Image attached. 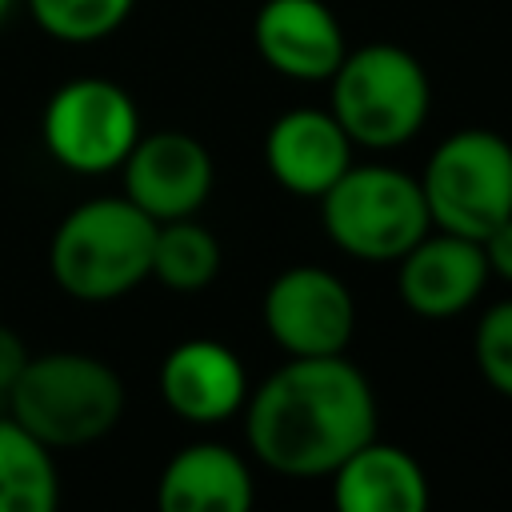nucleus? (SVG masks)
Returning <instances> with one entry per match:
<instances>
[{
    "label": "nucleus",
    "mask_w": 512,
    "mask_h": 512,
    "mask_svg": "<svg viewBox=\"0 0 512 512\" xmlns=\"http://www.w3.org/2000/svg\"><path fill=\"white\" fill-rule=\"evenodd\" d=\"M252 48L284 80L328 84L348 40L340 16L324 0H260L252 16Z\"/></svg>",
    "instance_id": "nucleus-12"
},
{
    "label": "nucleus",
    "mask_w": 512,
    "mask_h": 512,
    "mask_svg": "<svg viewBox=\"0 0 512 512\" xmlns=\"http://www.w3.org/2000/svg\"><path fill=\"white\" fill-rule=\"evenodd\" d=\"M0 512H60L56 452L0 416Z\"/></svg>",
    "instance_id": "nucleus-16"
},
{
    "label": "nucleus",
    "mask_w": 512,
    "mask_h": 512,
    "mask_svg": "<svg viewBox=\"0 0 512 512\" xmlns=\"http://www.w3.org/2000/svg\"><path fill=\"white\" fill-rule=\"evenodd\" d=\"M416 180L432 228L484 240L512 216V144L492 128L448 132Z\"/></svg>",
    "instance_id": "nucleus-6"
},
{
    "label": "nucleus",
    "mask_w": 512,
    "mask_h": 512,
    "mask_svg": "<svg viewBox=\"0 0 512 512\" xmlns=\"http://www.w3.org/2000/svg\"><path fill=\"white\" fill-rule=\"evenodd\" d=\"M120 180H124V196L144 216L164 224V220L196 216L208 204L216 184V164L212 152L192 132L156 128V132H140L128 160L120 164Z\"/></svg>",
    "instance_id": "nucleus-9"
},
{
    "label": "nucleus",
    "mask_w": 512,
    "mask_h": 512,
    "mask_svg": "<svg viewBox=\"0 0 512 512\" xmlns=\"http://www.w3.org/2000/svg\"><path fill=\"white\" fill-rule=\"evenodd\" d=\"M352 164L356 144L328 108H288L264 132V168L292 196L320 200Z\"/></svg>",
    "instance_id": "nucleus-13"
},
{
    "label": "nucleus",
    "mask_w": 512,
    "mask_h": 512,
    "mask_svg": "<svg viewBox=\"0 0 512 512\" xmlns=\"http://www.w3.org/2000/svg\"><path fill=\"white\" fill-rule=\"evenodd\" d=\"M480 248H484L488 272H492L496 280L512 284V216H508L504 224H496V228H492V232L480 240Z\"/></svg>",
    "instance_id": "nucleus-20"
},
{
    "label": "nucleus",
    "mask_w": 512,
    "mask_h": 512,
    "mask_svg": "<svg viewBox=\"0 0 512 512\" xmlns=\"http://www.w3.org/2000/svg\"><path fill=\"white\" fill-rule=\"evenodd\" d=\"M488 280L492 272L480 240L444 228H428L396 260V292L404 308L420 320H452L468 312L484 296Z\"/></svg>",
    "instance_id": "nucleus-10"
},
{
    "label": "nucleus",
    "mask_w": 512,
    "mask_h": 512,
    "mask_svg": "<svg viewBox=\"0 0 512 512\" xmlns=\"http://www.w3.org/2000/svg\"><path fill=\"white\" fill-rule=\"evenodd\" d=\"M324 236L352 260L396 264L428 228V204L420 180L396 164H352L320 196Z\"/></svg>",
    "instance_id": "nucleus-5"
},
{
    "label": "nucleus",
    "mask_w": 512,
    "mask_h": 512,
    "mask_svg": "<svg viewBox=\"0 0 512 512\" xmlns=\"http://www.w3.org/2000/svg\"><path fill=\"white\" fill-rule=\"evenodd\" d=\"M224 252L220 240L208 224H200L196 216L184 220H164L156 224V240H152V276L160 280L168 292L180 296H196L204 288H212V280L220 276Z\"/></svg>",
    "instance_id": "nucleus-17"
},
{
    "label": "nucleus",
    "mask_w": 512,
    "mask_h": 512,
    "mask_svg": "<svg viewBox=\"0 0 512 512\" xmlns=\"http://www.w3.org/2000/svg\"><path fill=\"white\" fill-rule=\"evenodd\" d=\"M332 512H428L432 488L424 464L380 436L356 448L332 476Z\"/></svg>",
    "instance_id": "nucleus-15"
},
{
    "label": "nucleus",
    "mask_w": 512,
    "mask_h": 512,
    "mask_svg": "<svg viewBox=\"0 0 512 512\" xmlns=\"http://www.w3.org/2000/svg\"><path fill=\"white\" fill-rule=\"evenodd\" d=\"M140 132L144 124L132 92L108 76L64 80L40 112L44 152L64 172H76V176L120 172Z\"/></svg>",
    "instance_id": "nucleus-7"
},
{
    "label": "nucleus",
    "mask_w": 512,
    "mask_h": 512,
    "mask_svg": "<svg viewBox=\"0 0 512 512\" xmlns=\"http://www.w3.org/2000/svg\"><path fill=\"white\" fill-rule=\"evenodd\" d=\"M248 452L288 480L332 476L376 436L372 380L340 356H284L252 384L244 408Z\"/></svg>",
    "instance_id": "nucleus-1"
},
{
    "label": "nucleus",
    "mask_w": 512,
    "mask_h": 512,
    "mask_svg": "<svg viewBox=\"0 0 512 512\" xmlns=\"http://www.w3.org/2000/svg\"><path fill=\"white\" fill-rule=\"evenodd\" d=\"M28 344H24V336L16 332V328H8L4 320H0V396L16 384V376L24 372V364H28Z\"/></svg>",
    "instance_id": "nucleus-21"
},
{
    "label": "nucleus",
    "mask_w": 512,
    "mask_h": 512,
    "mask_svg": "<svg viewBox=\"0 0 512 512\" xmlns=\"http://www.w3.org/2000/svg\"><path fill=\"white\" fill-rule=\"evenodd\" d=\"M472 356L484 384L512 400V296L484 308L472 332Z\"/></svg>",
    "instance_id": "nucleus-19"
},
{
    "label": "nucleus",
    "mask_w": 512,
    "mask_h": 512,
    "mask_svg": "<svg viewBox=\"0 0 512 512\" xmlns=\"http://www.w3.org/2000/svg\"><path fill=\"white\" fill-rule=\"evenodd\" d=\"M328 112L348 140L368 152H392L420 136L432 112V80L420 56L392 40L356 44L328 76Z\"/></svg>",
    "instance_id": "nucleus-4"
},
{
    "label": "nucleus",
    "mask_w": 512,
    "mask_h": 512,
    "mask_svg": "<svg viewBox=\"0 0 512 512\" xmlns=\"http://www.w3.org/2000/svg\"><path fill=\"white\" fill-rule=\"evenodd\" d=\"M120 372L80 348H52L28 356L16 384L4 392L8 416L52 452L88 448L104 440L124 416Z\"/></svg>",
    "instance_id": "nucleus-3"
},
{
    "label": "nucleus",
    "mask_w": 512,
    "mask_h": 512,
    "mask_svg": "<svg viewBox=\"0 0 512 512\" xmlns=\"http://www.w3.org/2000/svg\"><path fill=\"white\" fill-rule=\"evenodd\" d=\"M156 388L164 408L196 428L232 420L252 392L244 360L224 340L212 336H192L172 344L160 360Z\"/></svg>",
    "instance_id": "nucleus-11"
},
{
    "label": "nucleus",
    "mask_w": 512,
    "mask_h": 512,
    "mask_svg": "<svg viewBox=\"0 0 512 512\" xmlns=\"http://www.w3.org/2000/svg\"><path fill=\"white\" fill-rule=\"evenodd\" d=\"M156 220L124 192L92 196L64 212L48 240V272L56 288L80 304H112L152 276Z\"/></svg>",
    "instance_id": "nucleus-2"
},
{
    "label": "nucleus",
    "mask_w": 512,
    "mask_h": 512,
    "mask_svg": "<svg viewBox=\"0 0 512 512\" xmlns=\"http://www.w3.org/2000/svg\"><path fill=\"white\" fill-rule=\"evenodd\" d=\"M16 4H20V0H0V24L12 16V8H16Z\"/></svg>",
    "instance_id": "nucleus-22"
},
{
    "label": "nucleus",
    "mask_w": 512,
    "mask_h": 512,
    "mask_svg": "<svg viewBox=\"0 0 512 512\" xmlns=\"http://www.w3.org/2000/svg\"><path fill=\"white\" fill-rule=\"evenodd\" d=\"M32 24L60 44H96L124 28L136 0H24Z\"/></svg>",
    "instance_id": "nucleus-18"
},
{
    "label": "nucleus",
    "mask_w": 512,
    "mask_h": 512,
    "mask_svg": "<svg viewBox=\"0 0 512 512\" xmlns=\"http://www.w3.org/2000/svg\"><path fill=\"white\" fill-rule=\"evenodd\" d=\"M260 320L284 356H340L356 332V300L336 272L292 264L268 280Z\"/></svg>",
    "instance_id": "nucleus-8"
},
{
    "label": "nucleus",
    "mask_w": 512,
    "mask_h": 512,
    "mask_svg": "<svg viewBox=\"0 0 512 512\" xmlns=\"http://www.w3.org/2000/svg\"><path fill=\"white\" fill-rule=\"evenodd\" d=\"M256 480L248 460L220 444L196 440L168 456L156 476V512H252Z\"/></svg>",
    "instance_id": "nucleus-14"
}]
</instances>
